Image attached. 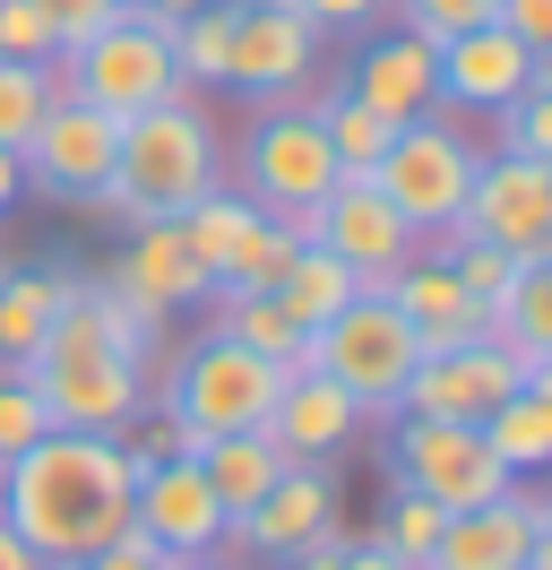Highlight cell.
Segmentation results:
<instances>
[{
    "mask_svg": "<svg viewBox=\"0 0 552 570\" xmlns=\"http://www.w3.org/2000/svg\"><path fill=\"white\" fill-rule=\"evenodd\" d=\"M130 528L156 535L165 553H216V544H225V510H216V493H207L199 459H156V466H138Z\"/></svg>",
    "mask_w": 552,
    "mask_h": 570,
    "instance_id": "obj_18",
    "label": "cell"
},
{
    "mask_svg": "<svg viewBox=\"0 0 552 570\" xmlns=\"http://www.w3.org/2000/svg\"><path fill=\"white\" fill-rule=\"evenodd\" d=\"M414 363H423V346H414V328L397 321V303L379 285H363L337 321L310 328V346H303V372L337 381L363 415H397V390H406Z\"/></svg>",
    "mask_w": 552,
    "mask_h": 570,
    "instance_id": "obj_5",
    "label": "cell"
},
{
    "mask_svg": "<svg viewBox=\"0 0 552 570\" xmlns=\"http://www.w3.org/2000/svg\"><path fill=\"white\" fill-rule=\"evenodd\" d=\"M69 285H78V277H34V268H18V277L0 285V363H9V372L43 346V328L61 321Z\"/></svg>",
    "mask_w": 552,
    "mask_h": 570,
    "instance_id": "obj_27",
    "label": "cell"
},
{
    "mask_svg": "<svg viewBox=\"0 0 552 570\" xmlns=\"http://www.w3.org/2000/svg\"><path fill=\"white\" fill-rule=\"evenodd\" d=\"M345 96H363L379 121H423V112H441V52L397 27V36H379V43L354 52Z\"/></svg>",
    "mask_w": 552,
    "mask_h": 570,
    "instance_id": "obj_20",
    "label": "cell"
},
{
    "mask_svg": "<svg viewBox=\"0 0 552 570\" xmlns=\"http://www.w3.org/2000/svg\"><path fill=\"white\" fill-rule=\"evenodd\" d=\"M475 165H483L475 139H466L457 121H441V112H423V121H397L388 156L372 165V190L406 216L414 243H423V234H448V225H457L466 190H475Z\"/></svg>",
    "mask_w": 552,
    "mask_h": 570,
    "instance_id": "obj_6",
    "label": "cell"
},
{
    "mask_svg": "<svg viewBox=\"0 0 552 570\" xmlns=\"http://www.w3.org/2000/svg\"><path fill=\"white\" fill-rule=\"evenodd\" d=\"M294 234H303L310 250H337L363 285H379L388 268H406V259H414V225L372 190V174H337L303 216H294Z\"/></svg>",
    "mask_w": 552,
    "mask_h": 570,
    "instance_id": "obj_13",
    "label": "cell"
},
{
    "mask_svg": "<svg viewBox=\"0 0 552 570\" xmlns=\"http://www.w3.org/2000/svg\"><path fill=\"white\" fill-rule=\"evenodd\" d=\"M483 337L518 346L526 363H552V259H518V277L483 312Z\"/></svg>",
    "mask_w": 552,
    "mask_h": 570,
    "instance_id": "obj_25",
    "label": "cell"
},
{
    "mask_svg": "<svg viewBox=\"0 0 552 570\" xmlns=\"http://www.w3.org/2000/svg\"><path fill=\"white\" fill-rule=\"evenodd\" d=\"M259 216H268V208H250L241 190H207L199 208H181L172 225H181V243H190V259H199L207 277H225V259L241 250V234H250Z\"/></svg>",
    "mask_w": 552,
    "mask_h": 570,
    "instance_id": "obj_30",
    "label": "cell"
},
{
    "mask_svg": "<svg viewBox=\"0 0 552 570\" xmlns=\"http://www.w3.org/2000/svg\"><path fill=\"white\" fill-rule=\"evenodd\" d=\"M0 570H43V562H34V544L9 528V519H0Z\"/></svg>",
    "mask_w": 552,
    "mask_h": 570,
    "instance_id": "obj_45",
    "label": "cell"
},
{
    "mask_svg": "<svg viewBox=\"0 0 552 570\" xmlns=\"http://www.w3.org/2000/svg\"><path fill=\"white\" fill-rule=\"evenodd\" d=\"M190 9H207V0H147V18H156V27H181Z\"/></svg>",
    "mask_w": 552,
    "mask_h": 570,
    "instance_id": "obj_47",
    "label": "cell"
},
{
    "mask_svg": "<svg viewBox=\"0 0 552 570\" xmlns=\"http://www.w3.org/2000/svg\"><path fill=\"white\" fill-rule=\"evenodd\" d=\"M52 432V415H43V397L27 390V372H0V466L18 459V450H34Z\"/></svg>",
    "mask_w": 552,
    "mask_h": 570,
    "instance_id": "obj_36",
    "label": "cell"
},
{
    "mask_svg": "<svg viewBox=\"0 0 552 570\" xmlns=\"http://www.w3.org/2000/svg\"><path fill=\"white\" fill-rule=\"evenodd\" d=\"M319 139H328V156H337V174H372L379 156H388V139H397V121H379L363 96H345V87H328L319 96Z\"/></svg>",
    "mask_w": 552,
    "mask_h": 570,
    "instance_id": "obj_28",
    "label": "cell"
},
{
    "mask_svg": "<svg viewBox=\"0 0 552 570\" xmlns=\"http://www.w3.org/2000/svg\"><path fill=\"white\" fill-rule=\"evenodd\" d=\"M441 259H448V277L466 285V294H475L483 312H492V294H501V285L518 277V259H510V250H492V243H448Z\"/></svg>",
    "mask_w": 552,
    "mask_h": 570,
    "instance_id": "obj_39",
    "label": "cell"
},
{
    "mask_svg": "<svg viewBox=\"0 0 552 570\" xmlns=\"http://www.w3.org/2000/svg\"><path fill=\"white\" fill-rule=\"evenodd\" d=\"M397 18H406V36L423 43H448V36H466V27H492V0H388Z\"/></svg>",
    "mask_w": 552,
    "mask_h": 570,
    "instance_id": "obj_37",
    "label": "cell"
},
{
    "mask_svg": "<svg viewBox=\"0 0 552 570\" xmlns=\"http://www.w3.org/2000/svg\"><path fill=\"white\" fill-rule=\"evenodd\" d=\"M535 372L552 363H526L518 346L501 337H466V346H441V355H423L406 372V390H397V415H441V424H483L492 406L510 390H526Z\"/></svg>",
    "mask_w": 552,
    "mask_h": 570,
    "instance_id": "obj_12",
    "label": "cell"
},
{
    "mask_svg": "<svg viewBox=\"0 0 552 570\" xmlns=\"http://www.w3.org/2000/svg\"><path fill=\"white\" fill-rule=\"evenodd\" d=\"M0 61H61V36L34 0H0Z\"/></svg>",
    "mask_w": 552,
    "mask_h": 570,
    "instance_id": "obj_38",
    "label": "cell"
},
{
    "mask_svg": "<svg viewBox=\"0 0 552 570\" xmlns=\"http://www.w3.org/2000/svg\"><path fill=\"white\" fill-rule=\"evenodd\" d=\"M294 9H303V18L319 27V36H354V27H372V18L388 9V0H294Z\"/></svg>",
    "mask_w": 552,
    "mask_h": 570,
    "instance_id": "obj_43",
    "label": "cell"
},
{
    "mask_svg": "<svg viewBox=\"0 0 552 570\" xmlns=\"http://www.w3.org/2000/svg\"><path fill=\"white\" fill-rule=\"evenodd\" d=\"M319 528H337V475H328V466H285L225 535L250 544V553H294V544H310Z\"/></svg>",
    "mask_w": 552,
    "mask_h": 570,
    "instance_id": "obj_22",
    "label": "cell"
},
{
    "mask_svg": "<svg viewBox=\"0 0 552 570\" xmlns=\"http://www.w3.org/2000/svg\"><path fill=\"white\" fill-rule=\"evenodd\" d=\"M138 466L121 432H43L0 466V519L34 544V562H87L112 535H130Z\"/></svg>",
    "mask_w": 552,
    "mask_h": 570,
    "instance_id": "obj_1",
    "label": "cell"
},
{
    "mask_svg": "<svg viewBox=\"0 0 552 570\" xmlns=\"http://www.w3.org/2000/svg\"><path fill=\"white\" fill-rule=\"evenodd\" d=\"M207 190H225V147H216V121H207L190 96H165L121 121V147H112V181H103L87 208L112 216V225H156V216L199 208Z\"/></svg>",
    "mask_w": 552,
    "mask_h": 570,
    "instance_id": "obj_3",
    "label": "cell"
},
{
    "mask_svg": "<svg viewBox=\"0 0 552 570\" xmlns=\"http://www.w3.org/2000/svg\"><path fill=\"white\" fill-rule=\"evenodd\" d=\"M285 381L294 372H276L268 355H250L225 328H207V337H190L165 363V381L147 390V406H165L172 424H190L199 441H216V432H268V406Z\"/></svg>",
    "mask_w": 552,
    "mask_h": 570,
    "instance_id": "obj_4",
    "label": "cell"
},
{
    "mask_svg": "<svg viewBox=\"0 0 552 570\" xmlns=\"http://www.w3.org/2000/svg\"><path fill=\"white\" fill-rule=\"evenodd\" d=\"M34 9L52 18V36H61V52H78V43H87V36H103L112 18H130L121 0H34Z\"/></svg>",
    "mask_w": 552,
    "mask_h": 570,
    "instance_id": "obj_40",
    "label": "cell"
},
{
    "mask_svg": "<svg viewBox=\"0 0 552 570\" xmlns=\"http://www.w3.org/2000/svg\"><path fill=\"white\" fill-rule=\"evenodd\" d=\"M207 294H216V277L190 259V243H181L172 216L130 225V243H121L112 277H103V303H112L147 346H165V321H172V312H190V303H207Z\"/></svg>",
    "mask_w": 552,
    "mask_h": 570,
    "instance_id": "obj_9",
    "label": "cell"
},
{
    "mask_svg": "<svg viewBox=\"0 0 552 570\" xmlns=\"http://www.w3.org/2000/svg\"><path fill=\"white\" fill-rule=\"evenodd\" d=\"M18 190H27V174H18V147H0V208H9Z\"/></svg>",
    "mask_w": 552,
    "mask_h": 570,
    "instance_id": "obj_46",
    "label": "cell"
},
{
    "mask_svg": "<svg viewBox=\"0 0 552 570\" xmlns=\"http://www.w3.org/2000/svg\"><path fill=\"white\" fill-rule=\"evenodd\" d=\"M363 424H372V415H363L337 381H319V372H294V381L276 390V406H268V441L294 466H328L345 441H363Z\"/></svg>",
    "mask_w": 552,
    "mask_h": 570,
    "instance_id": "obj_19",
    "label": "cell"
},
{
    "mask_svg": "<svg viewBox=\"0 0 552 570\" xmlns=\"http://www.w3.org/2000/svg\"><path fill=\"white\" fill-rule=\"evenodd\" d=\"M165 570H234V562H225V553H172Z\"/></svg>",
    "mask_w": 552,
    "mask_h": 570,
    "instance_id": "obj_48",
    "label": "cell"
},
{
    "mask_svg": "<svg viewBox=\"0 0 552 570\" xmlns=\"http://www.w3.org/2000/svg\"><path fill=\"white\" fill-rule=\"evenodd\" d=\"M69 96L61 61H0V147H27L34 121Z\"/></svg>",
    "mask_w": 552,
    "mask_h": 570,
    "instance_id": "obj_31",
    "label": "cell"
},
{
    "mask_svg": "<svg viewBox=\"0 0 552 570\" xmlns=\"http://www.w3.org/2000/svg\"><path fill=\"white\" fill-rule=\"evenodd\" d=\"M294 250H303V234H294L285 216H259V225L241 234V250L225 259V277H216V294H276V277L294 268Z\"/></svg>",
    "mask_w": 552,
    "mask_h": 570,
    "instance_id": "obj_32",
    "label": "cell"
},
{
    "mask_svg": "<svg viewBox=\"0 0 552 570\" xmlns=\"http://www.w3.org/2000/svg\"><path fill=\"white\" fill-rule=\"evenodd\" d=\"M61 78H69V96H78V105L112 112V121L165 105V96H190L181 70H172V27H156L147 9L112 18L103 36H87L78 52H61Z\"/></svg>",
    "mask_w": 552,
    "mask_h": 570,
    "instance_id": "obj_7",
    "label": "cell"
},
{
    "mask_svg": "<svg viewBox=\"0 0 552 570\" xmlns=\"http://www.w3.org/2000/svg\"><path fill=\"white\" fill-rule=\"evenodd\" d=\"M441 243H492L510 259H552V165L535 156H483L475 190Z\"/></svg>",
    "mask_w": 552,
    "mask_h": 570,
    "instance_id": "obj_11",
    "label": "cell"
},
{
    "mask_svg": "<svg viewBox=\"0 0 552 570\" xmlns=\"http://www.w3.org/2000/svg\"><path fill=\"white\" fill-rule=\"evenodd\" d=\"M9 277H18V250H9V243H0V285H9Z\"/></svg>",
    "mask_w": 552,
    "mask_h": 570,
    "instance_id": "obj_49",
    "label": "cell"
},
{
    "mask_svg": "<svg viewBox=\"0 0 552 570\" xmlns=\"http://www.w3.org/2000/svg\"><path fill=\"white\" fill-rule=\"evenodd\" d=\"M285 466H294V459L276 450L268 432H216V441H199V475H207V493H216V510H225V528L268 493Z\"/></svg>",
    "mask_w": 552,
    "mask_h": 570,
    "instance_id": "obj_23",
    "label": "cell"
},
{
    "mask_svg": "<svg viewBox=\"0 0 552 570\" xmlns=\"http://www.w3.org/2000/svg\"><path fill=\"white\" fill-rule=\"evenodd\" d=\"M544 528H552V510L526 484H510V493L483 501V510H448V528H441V544H432L423 570H526V553H535Z\"/></svg>",
    "mask_w": 552,
    "mask_h": 570,
    "instance_id": "obj_17",
    "label": "cell"
},
{
    "mask_svg": "<svg viewBox=\"0 0 552 570\" xmlns=\"http://www.w3.org/2000/svg\"><path fill=\"white\" fill-rule=\"evenodd\" d=\"M216 328H225L234 346H250V355H268L276 372H303V346H310V337L276 312V294H225V303H216Z\"/></svg>",
    "mask_w": 552,
    "mask_h": 570,
    "instance_id": "obj_29",
    "label": "cell"
},
{
    "mask_svg": "<svg viewBox=\"0 0 552 570\" xmlns=\"http://www.w3.org/2000/svg\"><path fill=\"white\" fill-rule=\"evenodd\" d=\"M441 528H448L441 501H423V493H406V484H397V501H388V519L372 528V544H388L406 570H423V562H432V544H441Z\"/></svg>",
    "mask_w": 552,
    "mask_h": 570,
    "instance_id": "obj_34",
    "label": "cell"
},
{
    "mask_svg": "<svg viewBox=\"0 0 552 570\" xmlns=\"http://www.w3.org/2000/svg\"><path fill=\"white\" fill-rule=\"evenodd\" d=\"M121 9H147V0H121Z\"/></svg>",
    "mask_w": 552,
    "mask_h": 570,
    "instance_id": "obj_50",
    "label": "cell"
},
{
    "mask_svg": "<svg viewBox=\"0 0 552 570\" xmlns=\"http://www.w3.org/2000/svg\"><path fill=\"white\" fill-rule=\"evenodd\" d=\"M492 27H510L526 52H552V0H492Z\"/></svg>",
    "mask_w": 552,
    "mask_h": 570,
    "instance_id": "obj_42",
    "label": "cell"
},
{
    "mask_svg": "<svg viewBox=\"0 0 552 570\" xmlns=\"http://www.w3.org/2000/svg\"><path fill=\"white\" fill-rule=\"evenodd\" d=\"M147 363L156 346L103 303V285H69L61 321L43 328V346L18 372L61 432H130L147 415Z\"/></svg>",
    "mask_w": 552,
    "mask_h": 570,
    "instance_id": "obj_2",
    "label": "cell"
},
{
    "mask_svg": "<svg viewBox=\"0 0 552 570\" xmlns=\"http://www.w3.org/2000/svg\"><path fill=\"white\" fill-rule=\"evenodd\" d=\"M225 43H234V0H207L172 27V70L181 87H225Z\"/></svg>",
    "mask_w": 552,
    "mask_h": 570,
    "instance_id": "obj_33",
    "label": "cell"
},
{
    "mask_svg": "<svg viewBox=\"0 0 552 570\" xmlns=\"http://www.w3.org/2000/svg\"><path fill=\"white\" fill-rule=\"evenodd\" d=\"M388 466H397V484L423 501H441V510H483V501H501L518 484L510 466L483 450L475 424H441V415H388Z\"/></svg>",
    "mask_w": 552,
    "mask_h": 570,
    "instance_id": "obj_8",
    "label": "cell"
},
{
    "mask_svg": "<svg viewBox=\"0 0 552 570\" xmlns=\"http://www.w3.org/2000/svg\"><path fill=\"white\" fill-rule=\"evenodd\" d=\"M354 294H363V277H354V268H345L337 250H294V268H285V277H276V312H285V321L303 328H319V321H337L345 303H354Z\"/></svg>",
    "mask_w": 552,
    "mask_h": 570,
    "instance_id": "obj_26",
    "label": "cell"
},
{
    "mask_svg": "<svg viewBox=\"0 0 552 570\" xmlns=\"http://www.w3.org/2000/svg\"><path fill=\"white\" fill-rule=\"evenodd\" d=\"M379 294L397 303V321L414 328V346H423V355L483 337V303H475L457 277H448L441 250H432V259H406V268H388V277H379Z\"/></svg>",
    "mask_w": 552,
    "mask_h": 570,
    "instance_id": "obj_21",
    "label": "cell"
},
{
    "mask_svg": "<svg viewBox=\"0 0 552 570\" xmlns=\"http://www.w3.org/2000/svg\"><path fill=\"white\" fill-rule=\"evenodd\" d=\"M172 553L165 544H156V535H112V544H103V553H87V562H43V570H165Z\"/></svg>",
    "mask_w": 552,
    "mask_h": 570,
    "instance_id": "obj_41",
    "label": "cell"
},
{
    "mask_svg": "<svg viewBox=\"0 0 552 570\" xmlns=\"http://www.w3.org/2000/svg\"><path fill=\"white\" fill-rule=\"evenodd\" d=\"M328 181H337V156L319 139V112L310 105H259L250 139H241V199L294 225Z\"/></svg>",
    "mask_w": 552,
    "mask_h": 570,
    "instance_id": "obj_10",
    "label": "cell"
},
{
    "mask_svg": "<svg viewBox=\"0 0 552 570\" xmlns=\"http://www.w3.org/2000/svg\"><path fill=\"white\" fill-rule=\"evenodd\" d=\"M492 121H501V156H535V165H552V78H544V87H526V96H510Z\"/></svg>",
    "mask_w": 552,
    "mask_h": 570,
    "instance_id": "obj_35",
    "label": "cell"
},
{
    "mask_svg": "<svg viewBox=\"0 0 552 570\" xmlns=\"http://www.w3.org/2000/svg\"><path fill=\"white\" fill-rule=\"evenodd\" d=\"M112 147H121V121L96 112V105H78V96H61V105L34 121V139L18 147V174H27V190H43V199L87 208L103 181H112Z\"/></svg>",
    "mask_w": 552,
    "mask_h": 570,
    "instance_id": "obj_15",
    "label": "cell"
},
{
    "mask_svg": "<svg viewBox=\"0 0 552 570\" xmlns=\"http://www.w3.org/2000/svg\"><path fill=\"white\" fill-rule=\"evenodd\" d=\"M319 70V27L294 0H234V43H225V87L250 105H294Z\"/></svg>",
    "mask_w": 552,
    "mask_h": 570,
    "instance_id": "obj_14",
    "label": "cell"
},
{
    "mask_svg": "<svg viewBox=\"0 0 552 570\" xmlns=\"http://www.w3.org/2000/svg\"><path fill=\"white\" fill-rule=\"evenodd\" d=\"M475 432H483V450L510 466L518 484H526L535 466H552V372H535L526 390H510V397H501V406H492Z\"/></svg>",
    "mask_w": 552,
    "mask_h": 570,
    "instance_id": "obj_24",
    "label": "cell"
},
{
    "mask_svg": "<svg viewBox=\"0 0 552 570\" xmlns=\"http://www.w3.org/2000/svg\"><path fill=\"white\" fill-rule=\"evenodd\" d=\"M337 570H406V562H397L388 544H372V535H354V544H345V562H337Z\"/></svg>",
    "mask_w": 552,
    "mask_h": 570,
    "instance_id": "obj_44",
    "label": "cell"
},
{
    "mask_svg": "<svg viewBox=\"0 0 552 570\" xmlns=\"http://www.w3.org/2000/svg\"><path fill=\"white\" fill-rule=\"evenodd\" d=\"M432 52H441V105H457V112H501L510 96L552 78L544 52H526L510 27H466V36L432 43Z\"/></svg>",
    "mask_w": 552,
    "mask_h": 570,
    "instance_id": "obj_16",
    "label": "cell"
}]
</instances>
